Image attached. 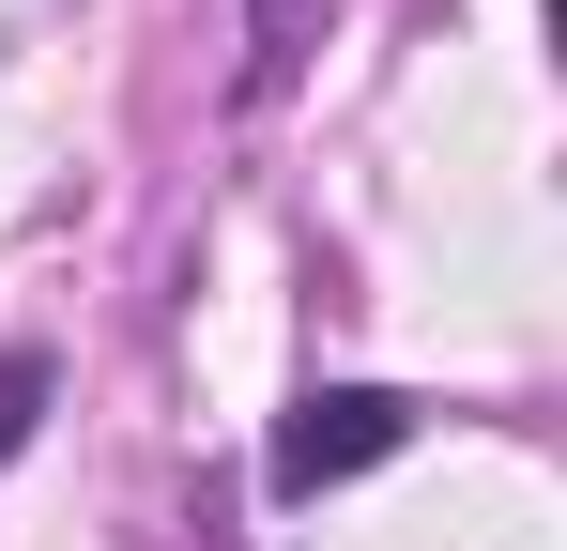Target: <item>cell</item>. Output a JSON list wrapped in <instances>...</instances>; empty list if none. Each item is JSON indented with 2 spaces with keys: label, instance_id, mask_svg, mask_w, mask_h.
I'll return each mask as SVG.
<instances>
[{
  "label": "cell",
  "instance_id": "2",
  "mask_svg": "<svg viewBox=\"0 0 567 551\" xmlns=\"http://www.w3.org/2000/svg\"><path fill=\"white\" fill-rule=\"evenodd\" d=\"M307 46H322V0H246V107H277L291 77H307Z\"/></svg>",
  "mask_w": 567,
  "mask_h": 551
},
{
  "label": "cell",
  "instance_id": "3",
  "mask_svg": "<svg viewBox=\"0 0 567 551\" xmlns=\"http://www.w3.org/2000/svg\"><path fill=\"white\" fill-rule=\"evenodd\" d=\"M47 398H62V353H47V337H16V353H0V475L31 459V429H47Z\"/></svg>",
  "mask_w": 567,
  "mask_h": 551
},
{
  "label": "cell",
  "instance_id": "1",
  "mask_svg": "<svg viewBox=\"0 0 567 551\" xmlns=\"http://www.w3.org/2000/svg\"><path fill=\"white\" fill-rule=\"evenodd\" d=\"M399 445H414V398H399V383H307L277 414V445H261V490H277V506H322V490L383 475Z\"/></svg>",
  "mask_w": 567,
  "mask_h": 551
}]
</instances>
